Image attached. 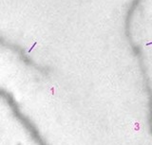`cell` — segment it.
Returning <instances> with one entry per match:
<instances>
[{
  "label": "cell",
  "mask_w": 152,
  "mask_h": 145,
  "mask_svg": "<svg viewBox=\"0 0 152 145\" xmlns=\"http://www.w3.org/2000/svg\"><path fill=\"white\" fill-rule=\"evenodd\" d=\"M0 98H3L6 102H7L8 105L10 106L12 114L14 116V118L20 122L25 130L28 132V134L30 135L31 138L34 141L35 144L36 145H48L47 141L45 140V138H43V136H42V134L40 133V131L38 130L37 126L34 124V122L20 110L19 104H17V102L15 101L11 93H9L8 91H6L4 89L0 88Z\"/></svg>",
  "instance_id": "obj_1"
}]
</instances>
